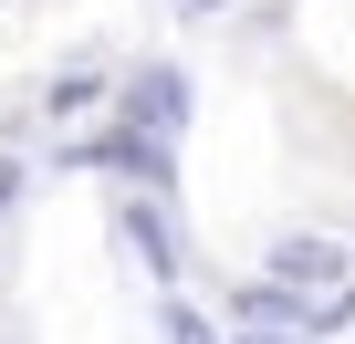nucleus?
<instances>
[{
  "mask_svg": "<svg viewBox=\"0 0 355 344\" xmlns=\"http://www.w3.org/2000/svg\"><path fill=\"white\" fill-rule=\"evenodd\" d=\"M125 125H146L157 146H178V125H189V84H178V63H146L125 84Z\"/></svg>",
  "mask_w": 355,
  "mask_h": 344,
  "instance_id": "f257e3e1",
  "label": "nucleus"
},
{
  "mask_svg": "<svg viewBox=\"0 0 355 344\" xmlns=\"http://www.w3.org/2000/svg\"><path fill=\"white\" fill-rule=\"evenodd\" d=\"M94 94H105V73H94V63H84V73H63V84H53V115H84V105H94Z\"/></svg>",
  "mask_w": 355,
  "mask_h": 344,
  "instance_id": "20e7f679",
  "label": "nucleus"
},
{
  "mask_svg": "<svg viewBox=\"0 0 355 344\" xmlns=\"http://www.w3.org/2000/svg\"><path fill=\"white\" fill-rule=\"evenodd\" d=\"M0 199H11V167H0Z\"/></svg>",
  "mask_w": 355,
  "mask_h": 344,
  "instance_id": "39448f33",
  "label": "nucleus"
},
{
  "mask_svg": "<svg viewBox=\"0 0 355 344\" xmlns=\"http://www.w3.org/2000/svg\"><path fill=\"white\" fill-rule=\"evenodd\" d=\"M157 334H167V344H230L199 302H178V292H157Z\"/></svg>",
  "mask_w": 355,
  "mask_h": 344,
  "instance_id": "7ed1b4c3",
  "label": "nucleus"
},
{
  "mask_svg": "<svg viewBox=\"0 0 355 344\" xmlns=\"http://www.w3.org/2000/svg\"><path fill=\"white\" fill-rule=\"evenodd\" d=\"M272 282H293L303 302H313V282H324V292H355V282H345V251H334V240H272Z\"/></svg>",
  "mask_w": 355,
  "mask_h": 344,
  "instance_id": "f03ea898",
  "label": "nucleus"
}]
</instances>
